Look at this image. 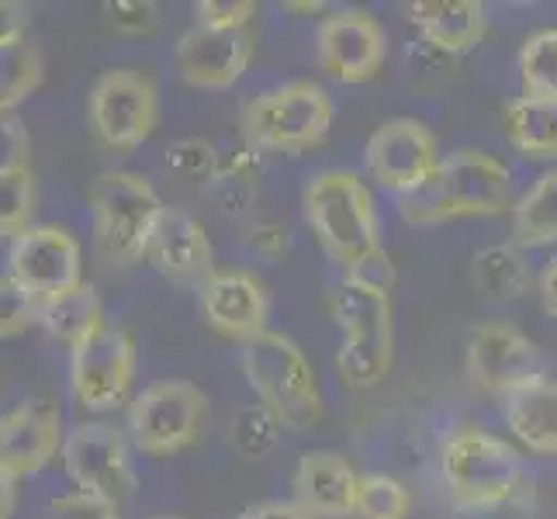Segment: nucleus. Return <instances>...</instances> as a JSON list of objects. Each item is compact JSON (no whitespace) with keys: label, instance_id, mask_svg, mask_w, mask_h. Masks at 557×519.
<instances>
[{"label":"nucleus","instance_id":"obj_1","mask_svg":"<svg viewBox=\"0 0 557 519\" xmlns=\"http://www.w3.org/2000/svg\"><path fill=\"white\" fill-rule=\"evenodd\" d=\"M509 208H512L509 166L485 149L450 152L426 187L398 198V215L409 225L492 219Z\"/></svg>","mask_w":557,"mask_h":519},{"label":"nucleus","instance_id":"obj_2","mask_svg":"<svg viewBox=\"0 0 557 519\" xmlns=\"http://www.w3.org/2000/svg\"><path fill=\"white\" fill-rule=\"evenodd\" d=\"M333 325L343 333L336 371L350 388H374L392 374L395 363V305L392 292L343 277L325 298Z\"/></svg>","mask_w":557,"mask_h":519},{"label":"nucleus","instance_id":"obj_3","mask_svg":"<svg viewBox=\"0 0 557 519\" xmlns=\"http://www.w3.org/2000/svg\"><path fill=\"white\" fill-rule=\"evenodd\" d=\"M301 211L322 254L354 271L381 246V225L371 187L354 170H322L301 190Z\"/></svg>","mask_w":557,"mask_h":519},{"label":"nucleus","instance_id":"obj_4","mask_svg":"<svg viewBox=\"0 0 557 519\" xmlns=\"http://www.w3.org/2000/svg\"><path fill=\"white\" fill-rule=\"evenodd\" d=\"M243 371L257 401L284 430H309L322 419V388L301 346L267 330L243 346Z\"/></svg>","mask_w":557,"mask_h":519},{"label":"nucleus","instance_id":"obj_5","mask_svg":"<svg viewBox=\"0 0 557 519\" xmlns=\"http://www.w3.org/2000/svg\"><path fill=\"white\" fill-rule=\"evenodd\" d=\"M94 243L111 267H132L146 260V246L160 211L166 208L143 173L136 170H104L87 190Z\"/></svg>","mask_w":557,"mask_h":519},{"label":"nucleus","instance_id":"obj_6","mask_svg":"<svg viewBox=\"0 0 557 519\" xmlns=\"http://www.w3.org/2000/svg\"><path fill=\"white\" fill-rule=\"evenodd\" d=\"M239 125L243 143L260 152H305L330 136L333 98L315 81H292L249 98Z\"/></svg>","mask_w":557,"mask_h":519},{"label":"nucleus","instance_id":"obj_7","mask_svg":"<svg viewBox=\"0 0 557 519\" xmlns=\"http://www.w3.org/2000/svg\"><path fill=\"white\" fill-rule=\"evenodd\" d=\"M440 474L450 506H478L512 495L530 482L523 457L482 427H457L440 447Z\"/></svg>","mask_w":557,"mask_h":519},{"label":"nucleus","instance_id":"obj_8","mask_svg":"<svg viewBox=\"0 0 557 519\" xmlns=\"http://www.w3.org/2000/svg\"><path fill=\"white\" fill-rule=\"evenodd\" d=\"M208 398L190 381H152L128 406L132 444L149 457H174L205 433Z\"/></svg>","mask_w":557,"mask_h":519},{"label":"nucleus","instance_id":"obj_9","mask_svg":"<svg viewBox=\"0 0 557 519\" xmlns=\"http://www.w3.org/2000/svg\"><path fill=\"white\" fill-rule=\"evenodd\" d=\"M160 119L157 84L139 70H104L87 94V125L104 149L143 146Z\"/></svg>","mask_w":557,"mask_h":519},{"label":"nucleus","instance_id":"obj_10","mask_svg":"<svg viewBox=\"0 0 557 519\" xmlns=\"http://www.w3.org/2000/svg\"><path fill=\"white\" fill-rule=\"evenodd\" d=\"M63 468L73 482V492L101 498L122 509L136 492L125 436L108 422H76L63 440Z\"/></svg>","mask_w":557,"mask_h":519},{"label":"nucleus","instance_id":"obj_11","mask_svg":"<svg viewBox=\"0 0 557 519\" xmlns=\"http://www.w3.org/2000/svg\"><path fill=\"white\" fill-rule=\"evenodd\" d=\"M132 374H136V339L122 325L104 322L70 350V388L90 412L119 409L128 398Z\"/></svg>","mask_w":557,"mask_h":519},{"label":"nucleus","instance_id":"obj_12","mask_svg":"<svg viewBox=\"0 0 557 519\" xmlns=\"http://www.w3.org/2000/svg\"><path fill=\"white\" fill-rule=\"evenodd\" d=\"M363 163L377 187L406 198L436 177L444 157H440L436 136L419 119H388L371 132L363 146Z\"/></svg>","mask_w":557,"mask_h":519},{"label":"nucleus","instance_id":"obj_13","mask_svg":"<svg viewBox=\"0 0 557 519\" xmlns=\"http://www.w3.org/2000/svg\"><path fill=\"white\" fill-rule=\"evenodd\" d=\"M11 277L38 301H55L84 284V260L76 243L60 225H32L11 239Z\"/></svg>","mask_w":557,"mask_h":519},{"label":"nucleus","instance_id":"obj_14","mask_svg":"<svg viewBox=\"0 0 557 519\" xmlns=\"http://www.w3.org/2000/svg\"><path fill=\"white\" fill-rule=\"evenodd\" d=\"M315 55L330 81L357 87L377 76L384 55H388V38H384L377 17L368 11H333L322 17L315 32Z\"/></svg>","mask_w":557,"mask_h":519},{"label":"nucleus","instance_id":"obj_15","mask_svg":"<svg viewBox=\"0 0 557 519\" xmlns=\"http://www.w3.org/2000/svg\"><path fill=\"white\" fill-rule=\"evenodd\" d=\"M465 371L478 392L503 401L516 388H523L541 371L536 343L512 322H482L468 339Z\"/></svg>","mask_w":557,"mask_h":519},{"label":"nucleus","instance_id":"obj_16","mask_svg":"<svg viewBox=\"0 0 557 519\" xmlns=\"http://www.w3.org/2000/svg\"><path fill=\"white\" fill-rule=\"evenodd\" d=\"M198 305L208 325L225 339L249 343L267 333L271 319V292L253 271L225 267L198 287Z\"/></svg>","mask_w":557,"mask_h":519},{"label":"nucleus","instance_id":"obj_17","mask_svg":"<svg viewBox=\"0 0 557 519\" xmlns=\"http://www.w3.org/2000/svg\"><path fill=\"white\" fill-rule=\"evenodd\" d=\"M63 416L52 398H25L0 416V468L14 478L38 474L63 454Z\"/></svg>","mask_w":557,"mask_h":519},{"label":"nucleus","instance_id":"obj_18","mask_svg":"<svg viewBox=\"0 0 557 519\" xmlns=\"http://www.w3.org/2000/svg\"><path fill=\"white\" fill-rule=\"evenodd\" d=\"M146 263L152 271H160L166 281L195 284V287H201L219 271L205 225L177 205H166L160 211L157 225H152V236L146 246Z\"/></svg>","mask_w":557,"mask_h":519},{"label":"nucleus","instance_id":"obj_19","mask_svg":"<svg viewBox=\"0 0 557 519\" xmlns=\"http://www.w3.org/2000/svg\"><path fill=\"white\" fill-rule=\"evenodd\" d=\"M177 70L184 84L198 90H228L243 81L253 60V35L243 32H215V28H190L181 35L174 49Z\"/></svg>","mask_w":557,"mask_h":519},{"label":"nucleus","instance_id":"obj_20","mask_svg":"<svg viewBox=\"0 0 557 519\" xmlns=\"http://www.w3.org/2000/svg\"><path fill=\"white\" fill-rule=\"evenodd\" d=\"M295 503L322 519H350L357 516L360 474L336 450H312L295 468Z\"/></svg>","mask_w":557,"mask_h":519},{"label":"nucleus","instance_id":"obj_21","mask_svg":"<svg viewBox=\"0 0 557 519\" xmlns=\"http://www.w3.org/2000/svg\"><path fill=\"white\" fill-rule=\"evenodd\" d=\"M406 14L422 38L447 55L471 52L488 28L482 0H412L406 4Z\"/></svg>","mask_w":557,"mask_h":519},{"label":"nucleus","instance_id":"obj_22","mask_svg":"<svg viewBox=\"0 0 557 519\" xmlns=\"http://www.w3.org/2000/svg\"><path fill=\"white\" fill-rule=\"evenodd\" d=\"M509 433L536 457H557V378L536 374L503 398Z\"/></svg>","mask_w":557,"mask_h":519},{"label":"nucleus","instance_id":"obj_23","mask_svg":"<svg viewBox=\"0 0 557 519\" xmlns=\"http://www.w3.org/2000/svg\"><path fill=\"white\" fill-rule=\"evenodd\" d=\"M506 136L523 160H557V101L516 98L503 111Z\"/></svg>","mask_w":557,"mask_h":519},{"label":"nucleus","instance_id":"obj_24","mask_svg":"<svg viewBox=\"0 0 557 519\" xmlns=\"http://www.w3.org/2000/svg\"><path fill=\"white\" fill-rule=\"evenodd\" d=\"M260 177H263V152L243 143L239 149L219 157V166L205 187H208V195L219 201L222 211L243 215L260 195Z\"/></svg>","mask_w":557,"mask_h":519},{"label":"nucleus","instance_id":"obj_25","mask_svg":"<svg viewBox=\"0 0 557 519\" xmlns=\"http://www.w3.org/2000/svg\"><path fill=\"white\" fill-rule=\"evenodd\" d=\"M38 325L52 336L60 339L63 346L84 343L98 325H104V309H101V295L94 284H81L76 292L38 305Z\"/></svg>","mask_w":557,"mask_h":519},{"label":"nucleus","instance_id":"obj_26","mask_svg":"<svg viewBox=\"0 0 557 519\" xmlns=\"http://www.w3.org/2000/svg\"><path fill=\"white\" fill-rule=\"evenodd\" d=\"M512 239L520 249L557 243V170L536 177V184L512 205Z\"/></svg>","mask_w":557,"mask_h":519},{"label":"nucleus","instance_id":"obj_27","mask_svg":"<svg viewBox=\"0 0 557 519\" xmlns=\"http://www.w3.org/2000/svg\"><path fill=\"white\" fill-rule=\"evenodd\" d=\"M471 284L492 301H509L530 287V267L516 246H485L471 260Z\"/></svg>","mask_w":557,"mask_h":519},{"label":"nucleus","instance_id":"obj_28","mask_svg":"<svg viewBox=\"0 0 557 519\" xmlns=\"http://www.w3.org/2000/svg\"><path fill=\"white\" fill-rule=\"evenodd\" d=\"M520 98L557 101V25L527 35L520 49Z\"/></svg>","mask_w":557,"mask_h":519},{"label":"nucleus","instance_id":"obj_29","mask_svg":"<svg viewBox=\"0 0 557 519\" xmlns=\"http://www.w3.org/2000/svg\"><path fill=\"white\" fill-rule=\"evenodd\" d=\"M42 52L32 42L0 49V114H11L25 98H32L38 84H42Z\"/></svg>","mask_w":557,"mask_h":519},{"label":"nucleus","instance_id":"obj_30","mask_svg":"<svg viewBox=\"0 0 557 519\" xmlns=\"http://www.w3.org/2000/svg\"><path fill=\"white\" fill-rule=\"evenodd\" d=\"M35 173L28 163L0 166V239H17L32 228Z\"/></svg>","mask_w":557,"mask_h":519},{"label":"nucleus","instance_id":"obj_31","mask_svg":"<svg viewBox=\"0 0 557 519\" xmlns=\"http://www.w3.org/2000/svg\"><path fill=\"white\" fill-rule=\"evenodd\" d=\"M412 495L392 474H360L357 519H409Z\"/></svg>","mask_w":557,"mask_h":519},{"label":"nucleus","instance_id":"obj_32","mask_svg":"<svg viewBox=\"0 0 557 519\" xmlns=\"http://www.w3.org/2000/svg\"><path fill=\"white\" fill-rule=\"evenodd\" d=\"M281 422L267 412L260 401L257 406H246L236 412L233 419V447L246 457V460H260L263 454H271L277 447V440H281Z\"/></svg>","mask_w":557,"mask_h":519},{"label":"nucleus","instance_id":"obj_33","mask_svg":"<svg viewBox=\"0 0 557 519\" xmlns=\"http://www.w3.org/2000/svg\"><path fill=\"white\" fill-rule=\"evenodd\" d=\"M38 322V301L11 274H0V339L22 336Z\"/></svg>","mask_w":557,"mask_h":519},{"label":"nucleus","instance_id":"obj_34","mask_svg":"<svg viewBox=\"0 0 557 519\" xmlns=\"http://www.w3.org/2000/svg\"><path fill=\"white\" fill-rule=\"evenodd\" d=\"M219 157L222 152L205 139H181L166 149V170L177 173V177H184V181L208 184L211 173H215V166H219Z\"/></svg>","mask_w":557,"mask_h":519},{"label":"nucleus","instance_id":"obj_35","mask_svg":"<svg viewBox=\"0 0 557 519\" xmlns=\"http://www.w3.org/2000/svg\"><path fill=\"white\" fill-rule=\"evenodd\" d=\"M450 519H536V492L533 482L520 485L512 495L478 506H454Z\"/></svg>","mask_w":557,"mask_h":519},{"label":"nucleus","instance_id":"obj_36","mask_svg":"<svg viewBox=\"0 0 557 519\" xmlns=\"http://www.w3.org/2000/svg\"><path fill=\"white\" fill-rule=\"evenodd\" d=\"M253 0H201L195 4V25L215 28V32H243L253 25L257 17Z\"/></svg>","mask_w":557,"mask_h":519},{"label":"nucleus","instance_id":"obj_37","mask_svg":"<svg viewBox=\"0 0 557 519\" xmlns=\"http://www.w3.org/2000/svg\"><path fill=\"white\" fill-rule=\"evenodd\" d=\"M49 512L52 519H122L119 512L108 503H101V498L94 495H84V492H66V495H55L49 503Z\"/></svg>","mask_w":557,"mask_h":519},{"label":"nucleus","instance_id":"obj_38","mask_svg":"<svg viewBox=\"0 0 557 519\" xmlns=\"http://www.w3.org/2000/svg\"><path fill=\"white\" fill-rule=\"evenodd\" d=\"M104 11L111 17V25L125 35H143L157 25V8L146 4V0H108Z\"/></svg>","mask_w":557,"mask_h":519},{"label":"nucleus","instance_id":"obj_39","mask_svg":"<svg viewBox=\"0 0 557 519\" xmlns=\"http://www.w3.org/2000/svg\"><path fill=\"white\" fill-rule=\"evenodd\" d=\"M28 163V132L22 119L11 114H0V166H17Z\"/></svg>","mask_w":557,"mask_h":519},{"label":"nucleus","instance_id":"obj_40","mask_svg":"<svg viewBox=\"0 0 557 519\" xmlns=\"http://www.w3.org/2000/svg\"><path fill=\"white\" fill-rule=\"evenodd\" d=\"M246 246L253 249L260 260H281L287 254V246H292V239H287V228L281 222H260L249 228Z\"/></svg>","mask_w":557,"mask_h":519},{"label":"nucleus","instance_id":"obj_41","mask_svg":"<svg viewBox=\"0 0 557 519\" xmlns=\"http://www.w3.org/2000/svg\"><path fill=\"white\" fill-rule=\"evenodd\" d=\"M28 22H32V14L25 4H17V0H0V49L22 46Z\"/></svg>","mask_w":557,"mask_h":519},{"label":"nucleus","instance_id":"obj_42","mask_svg":"<svg viewBox=\"0 0 557 519\" xmlns=\"http://www.w3.org/2000/svg\"><path fill=\"white\" fill-rule=\"evenodd\" d=\"M347 274L381 287V292H392V287H395V263H392L388 254H384V249H377L374 257H368L360 267H354V271H347Z\"/></svg>","mask_w":557,"mask_h":519},{"label":"nucleus","instance_id":"obj_43","mask_svg":"<svg viewBox=\"0 0 557 519\" xmlns=\"http://www.w3.org/2000/svg\"><path fill=\"white\" fill-rule=\"evenodd\" d=\"M236 519H315V516L305 512L298 503H281V498H271V503L246 506Z\"/></svg>","mask_w":557,"mask_h":519},{"label":"nucleus","instance_id":"obj_44","mask_svg":"<svg viewBox=\"0 0 557 519\" xmlns=\"http://www.w3.org/2000/svg\"><path fill=\"white\" fill-rule=\"evenodd\" d=\"M536 287H541L544 312L557 319V257H554V260H547V267L541 271V281H536Z\"/></svg>","mask_w":557,"mask_h":519},{"label":"nucleus","instance_id":"obj_45","mask_svg":"<svg viewBox=\"0 0 557 519\" xmlns=\"http://www.w3.org/2000/svg\"><path fill=\"white\" fill-rule=\"evenodd\" d=\"M17 506V478L0 468V519H11Z\"/></svg>","mask_w":557,"mask_h":519},{"label":"nucleus","instance_id":"obj_46","mask_svg":"<svg viewBox=\"0 0 557 519\" xmlns=\"http://www.w3.org/2000/svg\"><path fill=\"white\" fill-rule=\"evenodd\" d=\"M287 11H325V4H284Z\"/></svg>","mask_w":557,"mask_h":519},{"label":"nucleus","instance_id":"obj_47","mask_svg":"<svg viewBox=\"0 0 557 519\" xmlns=\"http://www.w3.org/2000/svg\"><path fill=\"white\" fill-rule=\"evenodd\" d=\"M163 519H181V516H163Z\"/></svg>","mask_w":557,"mask_h":519}]
</instances>
